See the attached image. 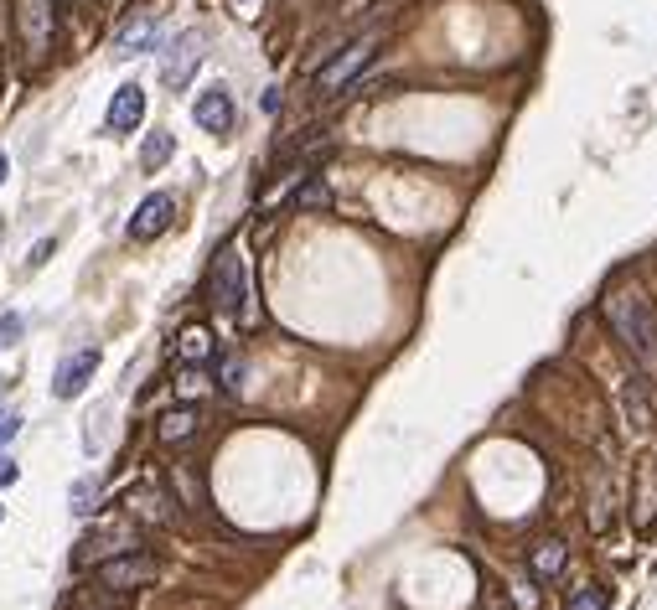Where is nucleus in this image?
<instances>
[{
    "label": "nucleus",
    "mask_w": 657,
    "mask_h": 610,
    "mask_svg": "<svg viewBox=\"0 0 657 610\" xmlns=\"http://www.w3.org/2000/svg\"><path fill=\"white\" fill-rule=\"evenodd\" d=\"M378 47H383V32H363L357 42H347V47L332 57V63H326V68L316 73V88H321L326 99L342 94V88H347V83H352V78H357V73H363V68L373 63V57H378Z\"/></svg>",
    "instance_id": "3"
},
{
    "label": "nucleus",
    "mask_w": 657,
    "mask_h": 610,
    "mask_svg": "<svg viewBox=\"0 0 657 610\" xmlns=\"http://www.w3.org/2000/svg\"><path fill=\"white\" fill-rule=\"evenodd\" d=\"M21 337V316H0V342H16Z\"/></svg>",
    "instance_id": "22"
},
{
    "label": "nucleus",
    "mask_w": 657,
    "mask_h": 610,
    "mask_svg": "<svg viewBox=\"0 0 657 610\" xmlns=\"http://www.w3.org/2000/svg\"><path fill=\"white\" fill-rule=\"evenodd\" d=\"M6 171H11V161H6V150H0V187H6Z\"/></svg>",
    "instance_id": "24"
},
{
    "label": "nucleus",
    "mask_w": 657,
    "mask_h": 610,
    "mask_svg": "<svg viewBox=\"0 0 657 610\" xmlns=\"http://www.w3.org/2000/svg\"><path fill=\"white\" fill-rule=\"evenodd\" d=\"M52 249H57V238H42V243H37V249H32V254H26V269H42Z\"/></svg>",
    "instance_id": "19"
},
{
    "label": "nucleus",
    "mask_w": 657,
    "mask_h": 610,
    "mask_svg": "<svg viewBox=\"0 0 657 610\" xmlns=\"http://www.w3.org/2000/svg\"><path fill=\"white\" fill-rule=\"evenodd\" d=\"M207 295H213V305H218L223 316H244V321H249V311H244V305H249V264H244V254H238L233 243L213 259Z\"/></svg>",
    "instance_id": "2"
},
{
    "label": "nucleus",
    "mask_w": 657,
    "mask_h": 610,
    "mask_svg": "<svg viewBox=\"0 0 657 610\" xmlns=\"http://www.w3.org/2000/svg\"><path fill=\"white\" fill-rule=\"evenodd\" d=\"M52 6H57V11H73V6H78V0H52Z\"/></svg>",
    "instance_id": "25"
},
{
    "label": "nucleus",
    "mask_w": 657,
    "mask_h": 610,
    "mask_svg": "<svg viewBox=\"0 0 657 610\" xmlns=\"http://www.w3.org/2000/svg\"><path fill=\"white\" fill-rule=\"evenodd\" d=\"M161 47V26H156V16H135V21H125L114 32V52L119 57H140V52H156Z\"/></svg>",
    "instance_id": "11"
},
{
    "label": "nucleus",
    "mask_w": 657,
    "mask_h": 610,
    "mask_svg": "<svg viewBox=\"0 0 657 610\" xmlns=\"http://www.w3.org/2000/svg\"><path fill=\"white\" fill-rule=\"evenodd\" d=\"M99 373V347H78L68 352L63 362H57V373H52V393L57 399H73V393L88 388V378Z\"/></svg>",
    "instance_id": "7"
},
{
    "label": "nucleus",
    "mask_w": 657,
    "mask_h": 610,
    "mask_svg": "<svg viewBox=\"0 0 657 610\" xmlns=\"http://www.w3.org/2000/svg\"><path fill=\"white\" fill-rule=\"evenodd\" d=\"M171 218H176V197L171 192H151L140 207H135V218H130V238L135 243H151L156 233H166L171 228Z\"/></svg>",
    "instance_id": "9"
},
{
    "label": "nucleus",
    "mask_w": 657,
    "mask_h": 610,
    "mask_svg": "<svg viewBox=\"0 0 657 610\" xmlns=\"http://www.w3.org/2000/svg\"><path fill=\"white\" fill-rule=\"evenodd\" d=\"M606 321L621 337V347L632 352L637 368L647 378H657V316H652V305L637 290H616V295H606Z\"/></svg>",
    "instance_id": "1"
},
{
    "label": "nucleus",
    "mask_w": 657,
    "mask_h": 610,
    "mask_svg": "<svg viewBox=\"0 0 657 610\" xmlns=\"http://www.w3.org/2000/svg\"><path fill=\"white\" fill-rule=\"evenodd\" d=\"M218 378H223L228 393H238V388H244V362H238V357H223V362H218Z\"/></svg>",
    "instance_id": "18"
},
{
    "label": "nucleus",
    "mask_w": 657,
    "mask_h": 610,
    "mask_svg": "<svg viewBox=\"0 0 657 610\" xmlns=\"http://www.w3.org/2000/svg\"><path fill=\"white\" fill-rule=\"evenodd\" d=\"M68 502H73V512H94V502H99V486H94V476H83V481H73V492H68Z\"/></svg>",
    "instance_id": "15"
},
{
    "label": "nucleus",
    "mask_w": 657,
    "mask_h": 610,
    "mask_svg": "<svg viewBox=\"0 0 657 610\" xmlns=\"http://www.w3.org/2000/svg\"><path fill=\"white\" fill-rule=\"evenodd\" d=\"M140 119H145V88L140 83H119L114 99H109V114H104L109 135H135Z\"/></svg>",
    "instance_id": "8"
},
{
    "label": "nucleus",
    "mask_w": 657,
    "mask_h": 610,
    "mask_svg": "<svg viewBox=\"0 0 657 610\" xmlns=\"http://www.w3.org/2000/svg\"><path fill=\"white\" fill-rule=\"evenodd\" d=\"M611 605V590H601V585H585L575 600H570V610H606Z\"/></svg>",
    "instance_id": "16"
},
{
    "label": "nucleus",
    "mask_w": 657,
    "mask_h": 610,
    "mask_svg": "<svg viewBox=\"0 0 657 610\" xmlns=\"http://www.w3.org/2000/svg\"><path fill=\"white\" fill-rule=\"evenodd\" d=\"M171 156H176V140H171L166 130H156L151 140L140 145V166H145V171H161V166H166Z\"/></svg>",
    "instance_id": "13"
},
{
    "label": "nucleus",
    "mask_w": 657,
    "mask_h": 610,
    "mask_svg": "<svg viewBox=\"0 0 657 610\" xmlns=\"http://www.w3.org/2000/svg\"><path fill=\"white\" fill-rule=\"evenodd\" d=\"M166 445H182V440H192L197 435V409H171L166 419H161V430H156Z\"/></svg>",
    "instance_id": "12"
},
{
    "label": "nucleus",
    "mask_w": 657,
    "mask_h": 610,
    "mask_svg": "<svg viewBox=\"0 0 657 610\" xmlns=\"http://www.w3.org/2000/svg\"><path fill=\"white\" fill-rule=\"evenodd\" d=\"M559 569H564V543H539V554H533V574L554 579Z\"/></svg>",
    "instance_id": "14"
},
{
    "label": "nucleus",
    "mask_w": 657,
    "mask_h": 610,
    "mask_svg": "<svg viewBox=\"0 0 657 610\" xmlns=\"http://www.w3.org/2000/svg\"><path fill=\"white\" fill-rule=\"evenodd\" d=\"M16 26H21V42H26V57L42 63L52 52V32H57V6L52 0H16Z\"/></svg>",
    "instance_id": "4"
},
{
    "label": "nucleus",
    "mask_w": 657,
    "mask_h": 610,
    "mask_svg": "<svg viewBox=\"0 0 657 610\" xmlns=\"http://www.w3.org/2000/svg\"><path fill=\"white\" fill-rule=\"evenodd\" d=\"M156 579V559L151 554H114L104 569H99V585L104 590H140V585H151Z\"/></svg>",
    "instance_id": "5"
},
{
    "label": "nucleus",
    "mask_w": 657,
    "mask_h": 610,
    "mask_svg": "<svg viewBox=\"0 0 657 610\" xmlns=\"http://www.w3.org/2000/svg\"><path fill=\"white\" fill-rule=\"evenodd\" d=\"M16 476H21V466L11 461V455H0V486H11Z\"/></svg>",
    "instance_id": "23"
},
{
    "label": "nucleus",
    "mask_w": 657,
    "mask_h": 610,
    "mask_svg": "<svg viewBox=\"0 0 657 610\" xmlns=\"http://www.w3.org/2000/svg\"><path fill=\"white\" fill-rule=\"evenodd\" d=\"M197 63H202V37H197V32L176 37V42H171V52H166V63H161L166 88H187V78L197 73Z\"/></svg>",
    "instance_id": "10"
},
{
    "label": "nucleus",
    "mask_w": 657,
    "mask_h": 610,
    "mask_svg": "<svg viewBox=\"0 0 657 610\" xmlns=\"http://www.w3.org/2000/svg\"><path fill=\"white\" fill-rule=\"evenodd\" d=\"M192 119H197V130H207V135H228V130H233V119H238V109H233V94H228L223 83L202 88V94H197V104H192Z\"/></svg>",
    "instance_id": "6"
},
{
    "label": "nucleus",
    "mask_w": 657,
    "mask_h": 610,
    "mask_svg": "<svg viewBox=\"0 0 657 610\" xmlns=\"http://www.w3.org/2000/svg\"><path fill=\"white\" fill-rule=\"evenodd\" d=\"M321 202H326V187H321V176H316L311 187L301 192V207H321Z\"/></svg>",
    "instance_id": "21"
},
{
    "label": "nucleus",
    "mask_w": 657,
    "mask_h": 610,
    "mask_svg": "<svg viewBox=\"0 0 657 610\" xmlns=\"http://www.w3.org/2000/svg\"><path fill=\"white\" fill-rule=\"evenodd\" d=\"M0 517H6V507H0Z\"/></svg>",
    "instance_id": "26"
},
{
    "label": "nucleus",
    "mask_w": 657,
    "mask_h": 610,
    "mask_svg": "<svg viewBox=\"0 0 657 610\" xmlns=\"http://www.w3.org/2000/svg\"><path fill=\"white\" fill-rule=\"evenodd\" d=\"M16 430H21V414L0 409V445H6V440H16Z\"/></svg>",
    "instance_id": "20"
},
{
    "label": "nucleus",
    "mask_w": 657,
    "mask_h": 610,
    "mask_svg": "<svg viewBox=\"0 0 657 610\" xmlns=\"http://www.w3.org/2000/svg\"><path fill=\"white\" fill-rule=\"evenodd\" d=\"M182 352H187L192 362H202L207 352H213V337H207V331H202V326H192V331H187V337H182Z\"/></svg>",
    "instance_id": "17"
},
{
    "label": "nucleus",
    "mask_w": 657,
    "mask_h": 610,
    "mask_svg": "<svg viewBox=\"0 0 657 610\" xmlns=\"http://www.w3.org/2000/svg\"><path fill=\"white\" fill-rule=\"evenodd\" d=\"M244 6H249V0H244Z\"/></svg>",
    "instance_id": "27"
}]
</instances>
